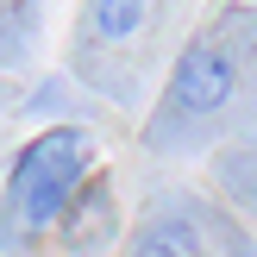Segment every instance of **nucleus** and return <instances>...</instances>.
I'll list each match as a JSON object with an SVG mask.
<instances>
[{"label": "nucleus", "mask_w": 257, "mask_h": 257, "mask_svg": "<svg viewBox=\"0 0 257 257\" xmlns=\"http://www.w3.org/2000/svg\"><path fill=\"white\" fill-rule=\"evenodd\" d=\"M251 7H257V0H251Z\"/></svg>", "instance_id": "7"}, {"label": "nucleus", "mask_w": 257, "mask_h": 257, "mask_svg": "<svg viewBox=\"0 0 257 257\" xmlns=\"http://www.w3.org/2000/svg\"><path fill=\"white\" fill-rule=\"evenodd\" d=\"M63 245H69L75 257H94L107 251L113 238H119V201H113V182L107 176H94V182H82L69 195V207H63Z\"/></svg>", "instance_id": "3"}, {"label": "nucleus", "mask_w": 257, "mask_h": 257, "mask_svg": "<svg viewBox=\"0 0 257 257\" xmlns=\"http://www.w3.org/2000/svg\"><path fill=\"white\" fill-rule=\"evenodd\" d=\"M132 257H213L207 245V213L195 207H163L145 220V232H138Z\"/></svg>", "instance_id": "4"}, {"label": "nucleus", "mask_w": 257, "mask_h": 257, "mask_svg": "<svg viewBox=\"0 0 257 257\" xmlns=\"http://www.w3.org/2000/svg\"><path fill=\"white\" fill-rule=\"evenodd\" d=\"M145 13H151V0H94L88 7V25H94V38L119 44V38H132L145 25Z\"/></svg>", "instance_id": "5"}, {"label": "nucleus", "mask_w": 257, "mask_h": 257, "mask_svg": "<svg viewBox=\"0 0 257 257\" xmlns=\"http://www.w3.org/2000/svg\"><path fill=\"white\" fill-rule=\"evenodd\" d=\"M220 182L232 188V201L245 213H257V151H251V157H226L220 163Z\"/></svg>", "instance_id": "6"}, {"label": "nucleus", "mask_w": 257, "mask_h": 257, "mask_svg": "<svg viewBox=\"0 0 257 257\" xmlns=\"http://www.w3.org/2000/svg\"><path fill=\"white\" fill-rule=\"evenodd\" d=\"M88 163H94V138H88L82 125H50V132H38L32 145L19 151V163H13L7 213L25 226V232L57 226L63 207H69V195L82 188Z\"/></svg>", "instance_id": "1"}, {"label": "nucleus", "mask_w": 257, "mask_h": 257, "mask_svg": "<svg viewBox=\"0 0 257 257\" xmlns=\"http://www.w3.org/2000/svg\"><path fill=\"white\" fill-rule=\"evenodd\" d=\"M232 94H238V63L226 57L213 38H195V44L176 57V69H170L163 119H157V125H170V119H182V125L220 119V113L232 107Z\"/></svg>", "instance_id": "2"}]
</instances>
